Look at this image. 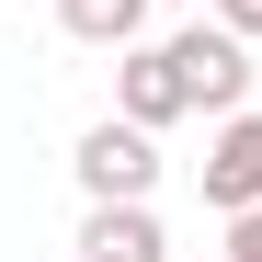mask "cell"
I'll return each mask as SVG.
<instances>
[{
  "mask_svg": "<svg viewBox=\"0 0 262 262\" xmlns=\"http://www.w3.org/2000/svg\"><path fill=\"white\" fill-rule=\"evenodd\" d=\"M80 205H125V194H160V125L137 114H103V125H80Z\"/></svg>",
  "mask_w": 262,
  "mask_h": 262,
  "instance_id": "cell-1",
  "label": "cell"
},
{
  "mask_svg": "<svg viewBox=\"0 0 262 262\" xmlns=\"http://www.w3.org/2000/svg\"><path fill=\"white\" fill-rule=\"evenodd\" d=\"M171 57H183L194 114H239V103H251V34H228L216 12H194L183 34H171Z\"/></svg>",
  "mask_w": 262,
  "mask_h": 262,
  "instance_id": "cell-2",
  "label": "cell"
},
{
  "mask_svg": "<svg viewBox=\"0 0 262 262\" xmlns=\"http://www.w3.org/2000/svg\"><path fill=\"white\" fill-rule=\"evenodd\" d=\"M114 114H137V125H183V114H194L171 34H137V46H114Z\"/></svg>",
  "mask_w": 262,
  "mask_h": 262,
  "instance_id": "cell-3",
  "label": "cell"
},
{
  "mask_svg": "<svg viewBox=\"0 0 262 262\" xmlns=\"http://www.w3.org/2000/svg\"><path fill=\"white\" fill-rule=\"evenodd\" d=\"M205 205H216V216L262 205V114H251V103L216 114V137H205Z\"/></svg>",
  "mask_w": 262,
  "mask_h": 262,
  "instance_id": "cell-4",
  "label": "cell"
},
{
  "mask_svg": "<svg viewBox=\"0 0 262 262\" xmlns=\"http://www.w3.org/2000/svg\"><path fill=\"white\" fill-rule=\"evenodd\" d=\"M80 262H171V239H160V194L92 205V216H80Z\"/></svg>",
  "mask_w": 262,
  "mask_h": 262,
  "instance_id": "cell-5",
  "label": "cell"
},
{
  "mask_svg": "<svg viewBox=\"0 0 262 262\" xmlns=\"http://www.w3.org/2000/svg\"><path fill=\"white\" fill-rule=\"evenodd\" d=\"M148 12H160V0H57V34H69V46H137V34H148Z\"/></svg>",
  "mask_w": 262,
  "mask_h": 262,
  "instance_id": "cell-6",
  "label": "cell"
},
{
  "mask_svg": "<svg viewBox=\"0 0 262 262\" xmlns=\"http://www.w3.org/2000/svg\"><path fill=\"white\" fill-rule=\"evenodd\" d=\"M228 262H262V205H239V216H228Z\"/></svg>",
  "mask_w": 262,
  "mask_h": 262,
  "instance_id": "cell-7",
  "label": "cell"
},
{
  "mask_svg": "<svg viewBox=\"0 0 262 262\" xmlns=\"http://www.w3.org/2000/svg\"><path fill=\"white\" fill-rule=\"evenodd\" d=\"M205 12L228 23V34H251V46H262V0H205Z\"/></svg>",
  "mask_w": 262,
  "mask_h": 262,
  "instance_id": "cell-8",
  "label": "cell"
},
{
  "mask_svg": "<svg viewBox=\"0 0 262 262\" xmlns=\"http://www.w3.org/2000/svg\"><path fill=\"white\" fill-rule=\"evenodd\" d=\"M160 12H205V0H160Z\"/></svg>",
  "mask_w": 262,
  "mask_h": 262,
  "instance_id": "cell-9",
  "label": "cell"
}]
</instances>
